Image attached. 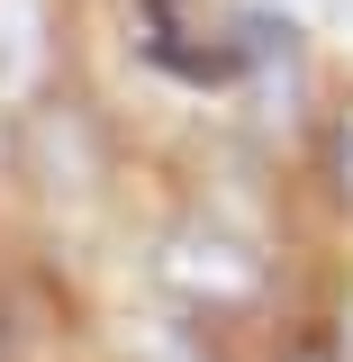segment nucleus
Listing matches in <instances>:
<instances>
[{"mask_svg":"<svg viewBox=\"0 0 353 362\" xmlns=\"http://www.w3.org/2000/svg\"><path fill=\"white\" fill-rule=\"evenodd\" d=\"M335 362H353V308H345V326H335Z\"/></svg>","mask_w":353,"mask_h":362,"instance_id":"5","label":"nucleus"},{"mask_svg":"<svg viewBox=\"0 0 353 362\" xmlns=\"http://www.w3.org/2000/svg\"><path fill=\"white\" fill-rule=\"evenodd\" d=\"M326 154H335V199L353 209V109L335 118V127H326Z\"/></svg>","mask_w":353,"mask_h":362,"instance_id":"3","label":"nucleus"},{"mask_svg":"<svg viewBox=\"0 0 353 362\" xmlns=\"http://www.w3.org/2000/svg\"><path fill=\"white\" fill-rule=\"evenodd\" d=\"M272 362H335V335H326V326H317V335H290Z\"/></svg>","mask_w":353,"mask_h":362,"instance_id":"4","label":"nucleus"},{"mask_svg":"<svg viewBox=\"0 0 353 362\" xmlns=\"http://www.w3.org/2000/svg\"><path fill=\"white\" fill-rule=\"evenodd\" d=\"M154 281L181 299V317H209V326H226V317L263 308L272 263L245 245V235H226L218 218H181L173 235L154 245Z\"/></svg>","mask_w":353,"mask_h":362,"instance_id":"1","label":"nucleus"},{"mask_svg":"<svg viewBox=\"0 0 353 362\" xmlns=\"http://www.w3.org/2000/svg\"><path fill=\"white\" fill-rule=\"evenodd\" d=\"M64 82V0H0V109L28 118Z\"/></svg>","mask_w":353,"mask_h":362,"instance_id":"2","label":"nucleus"}]
</instances>
